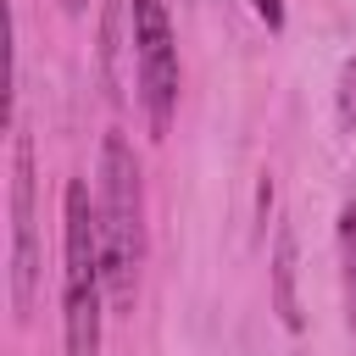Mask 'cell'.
<instances>
[{"label": "cell", "instance_id": "cell-1", "mask_svg": "<svg viewBox=\"0 0 356 356\" xmlns=\"http://www.w3.org/2000/svg\"><path fill=\"white\" fill-rule=\"evenodd\" d=\"M106 250L100 211L89 206V184L67 178L61 195V356H100L106 323Z\"/></svg>", "mask_w": 356, "mask_h": 356}, {"label": "cell", "instance_id": "cell-2", "mask_svg": "<svg viewBox=\"0 0 356 356\" xmlns=\"http://www.w3.org/2000/svg\"><path fill=\"white\" fill-rule=\"evenodd\" d=\"M100 250H106V295L111 306L134 300V278L145 261V189H139V161L122 134L100 139Z\"/></svg>", "mask_w": 356, "mask_h": 356}, {"label": "cell", "instance_id": "cell-3", "mask_svg": "<svg viewBox=\"0 0 356 356\" xmlns=\"http://www.w3.org/2000/svg\"><path fill=\"white\" fill-rule=\"evenodd\" d=\"M128 22H134L139 100H145L150 134L161 139L172 128V111H178V39H172L167 0H128Z\"/></svg>", "mask_w": 356, "mask_h": 356}, {"label": "cell", "instance_id": "cell-4", "mask_svg": "<svg viewBox=\"0 0 356 356\" xmlns=\"http://www.w3.org/2000/svg\"><path fill=\"white\" fill-rule=\"evenodd\" d=\"M33 139L11 134V312L28 317L39 300V184H33Z\"/></svg>", "mask_w": 356, "mask_h": 356}, {"label": "cell", "instance_id": "cell-5", "mask_svg": "<svg viewBox=\"0 0 356 356\" xmlns=\"http://www.w3.org/2000/svg\"><path fill=\"white\" fill-rule=\"evenodd\" d=\"M273 306L284 328H300V295H295V228L284 222L273 234Z\"/></svg>", "mask_w": 356, "mask_h": 356}, {"label": "cell", "instance_id": "cell-6", "mask_svg": "<svg viewBox=\"0 0 356 356\" xmlns=\"http://www.w3.org/2000/svg\"><path fill=\"white\" fill-rule=\"evenodd\" d=\"M339 239H345V267H350V328H356V200L339 211Z\"/></svg>", "mask_w": 356, "mask_h": 356}, {"label": "cell", "instance_id": "cell-7", "mask_svg": "<svg viewBox=\"0 0 356 356\" xmlns=\"http://www.w3.org/2000/svg\"><path fill=\"white\" fill-rule=\"evenodd\" d=\"M334 111H339V128H356V56H350L345 72H339V100H334Z\"/></svg>", "mask_w": 356, "mask_h": 356}, {"label": "cell", "instance_id": "cell-8", "mask_svg": "<svg viewBox=\"0 0 356 356\" xmlns=\"http://www.w3.org/2000/svg\"><path fill=\"white\" fill-rule=\"evenodd\" d=\"M250 11H256L267 28H284V0H250Z\"/></svg>", "mask_w": 356, "mask_h": 356}, {"label": "cell", "instance_id": "cell-9", "mask_svg": "<svg viewBox=\"0 0 356 356\" xmlns=\"http://www.w3.org/2000/svg\"><path fill=\"white\" fill-rule=\"evenodd\" d=\"M61 6H67V11H72V17H78V11H83V6H89V0H61Z\"/></svg>", "mask_w": 356, "mask_h": 356}]
</instances>
